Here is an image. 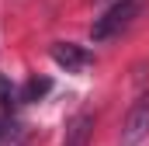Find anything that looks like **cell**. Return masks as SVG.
Wrapping results in <instances>:
<instances>
[{"label":"cell","instance_id":"cell-5","mask_svg":"<svg viewBox=\"0 0 149 146\" xmlns=\"http://www.w3.org/2000/svg\"><path fill=\"white\" fill-rule=\"evenodd\" d=\"M49 91H52V80H45V77H42V80H28V87H24V101H38V98H42V94H49Z\"/></svg>","mask_w":149,"mask_h":146},{"label":"cell","instance_id":"cell-6","mask_svg":"<svg viewBox=\"0 0 149 146\" xmlns=\"http://www.w3.org/2000/svg\"><path fill=\"white\" fill-rule=\"evenodd\" d=\"M0 105H14V84H7V77H0Z\"/></svg>","mask_w":149,"mask_h":146},{"label":"cell","instance_id":"cell-4","mask_svg":"<svg viewBox=\"0 0 149 146\" xmlns=\"http://www.w3.org/2000/svg\"><path fill=\"white\" fill-rule=\"evenodd\" d=\"M52 59L59 63V66H66V70H80L83 63H87V52L80 49V45H73V42H52Z\"/></svg>","mask_w":149,"mask_h":146},{"label":"cell","instance_id":"cell-1","mask_svg":"<svg viewBox=\"0 0 149 146\" xmlns=\"http://www.w3.org/2000/svg\"><path fill=\"white\" fill-rule=\"evenodd\" d=\"M142 4H146V0H118V4H111V7L104 11V18L94 21L90 38H94V42H108V38H114L118 32H125V28L139 18Z\"/></svg>","mask_w":149,"mask_h":146},{"label":"cell","instance_id":"cell-3","mask_svg":"<svg viewBox=\"0 0 149 146\" xmlns=\"http://www.w3.org/2000/svg\"><path fill=\"white\" fill-rule=\"evenodd\" d=\"M90 136H94V115H76L73 122L66 125V139L63 146H90Z\"/></svg>","mask_w":149,"mask_h":146},{"label":"cell","instance_id":"cell-2","mask_svg":"<svg viewBox=\"0 0 149 146\" xmlns=\"http://www.w3.org/2000/svg\"><path fill=\"white\" fill-rule=\"evenodd\" d=\"M149 136V94H142L121 122V146H139Z\"/></svg>","mask_w":149,"mask_h":146}]
</instances>
